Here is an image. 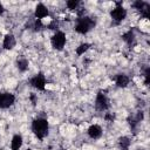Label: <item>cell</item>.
<instances>
[{"label":"cell","instance_id":"obj_1","mask_svg":"<svg viewBox=\"0 0 150 150\" xmlns=\"http://www.w3.org/2000/svg\"><path fill=\"white\" fill-rule=\"evenodd\" d=\"M48 122L46 118H35L32 123V130L35 136L40 139H43L48 134Z\"/></svg>","mask_w":150,"mask_h":150},{"label":"cell","instance_id":"obj_2","mask_svg":"<svg viewBox=\"0 0 150 150\" xmlns=\"http://www.w3.org/2000/svg\"><path fill=\"white\" fill-rule=\"evenodd\" d=\"M95 26V22L89 16H81L77 20V23L75 26V30L80 34H87L93 27Z\"/></svg>","mask_w":150,"mask_h":150},{"label":"cell","instance_id":"obj_3","mask_svg":"<svg viewBox=\"0 0 150 150\" xmlns=\"http://www.w3.org/2000/svg\"><path fill=\"white\" fill-rule=\"evenodd\" d=\"M110 16H111V19H112L114 21L121 22V21H123V20L125 19V16H127V11H125V8L118 2V4L116 5V7L110 12Z\"/></svg>","mask_w":150,"mask_h":150},{"label":"cell","instance_id":"obj_4","mask_svg":"<svg viewBox=\"0 0 150 150\" xmlns=\"http://www.w3.org/2000/svg\"><path fill=\"white\" fill-rule=\"evenodd\" d=\"M66 45V35L63 32H56L52 36V46L54 49L61 50Z\"/></svg>","mask_w":150,"mask_h":150},{"label":"cell","instance_id":"obj_5","mask_svg":"<svg viewBox=\"0 0 150 150\" xmlns=\"http://www.w3.org/2000/svg\"><path fill=\"white\" fill-rule=\"evenodd\" d=\"M95 107L97 110L100 111H104L109 108V100L108 97L105 96V94H103L102 91H100L96 96V100H95Z\"/></svg>","mask_w":150,"mask_h":150},{"label":"cell","instance_id":"obj_6","mask_svg":"<svg viewBox=\"0 0 150 150\" xmlns=\"http://www.w3.org/2000/svg\"><path fill=\"white\" fill-rule=\"evenodd\" d=\"M15 102V97L11 93H0V108L6 109L13 105Z\"/></svg>","mask_w":150,"mask_h":150},{"label":"cell","instance_id":"obj_7","mask_svg":"<svg viewBox=\"0 0 150 150\" xmlns=\"http://www.w3.org/2000/svg\"><path fill=\"white\" fill-rule=\"evenodd\" d=\"M30 86L36 88L38 90H45V87H46V79H45V75L42 73H39L36 74L34 77L30 79Z\"/></svg>","mask_w":150,"mask_h":150},{"label":"cell","instance_id":"obj_8","mask_svg":"<svg viewBox=\"0 0 150 150\" xmlns=\"http://www.w3.org/2000/svg\"><path fill=\"white\" fill-rule=\"evenodd\" d=\"M132 6H134L137 11L141 12V15H142L143 18H149V15H150V6H149L148 2H144V1L138 0V1H135Z\"/></svg>","mask_w":150,"mask_h":150},{"label":"cell","instance_id":"obj_9","mask_svg":"<svg viewBox=\"0 0 150 150\" xmlns=\"http://www.w3.org/2000/svg\"><path fill=\"white\" fill-rule=\"evenodd\" d=\"M15 45H16V40H15V38H14L13 34H7V35L4 38L2 47H4L5 49L11 50V49H13V48L15 47Z\"/></svg>","mask_w":150,"mask_h":150},{"label":"cell","instance_id":"obj_10","mask_svg":"<svg viewBox=\"0 0 150 150\" xmlns=\"http://www.w3.org/2000/svg\"><path fill=\"white\" fill-rule=\"evenodd\" d=\"M48 8L43 5V4H38L36 5V7H35V18L36 19H39V20H41V19H43V18H46L47 15H48Z\"/></svg>","mask_w":150,"mask_h":150},{"label":"cell","instance_id":"obj_11","mask_svg":"<svg viewBox=\"0 0 150 150\" xmlns=\"http://www.w3.org/2000/svg\"><path fill=\"white\" fill-rule=\"evenodd\" d=\"M88 135H89L90 138L97 139V138H100L101 135H102V128H101L100 125H97V124H93V125H90L89 129H88Z\"/></svg>","mask_w":150,"mask_h":150},{"label":"cell","instance_id":"obj_12","mask_svg":"<svg viewBox=\"0 0 150 150\" xmlns=\"http://www.w3.org/2000/svg\"><path fill=\"white\" fill-rule=\"evenodd\" d=\"M115 81H116V86L120 88H125L129 84V77L125 74H118Z\"/></svg>","mask_w":150,"mask_h":150},{"label":"cell","instance_id":"obj_13","mask_svg":"<svg viewBox=\"0 0 150 150\" xmlns=\"http://www.w3.org/2000/svg\"><path fill=\"white\" fill-rule=\"evenodd\" d=\"M22 146V136L21 135H14L11 142V148L12 150H20Z\"/></svg>","mask_w":150,"mask_h":150},{"label":"cell","instance_id":"obj_14","mask_svg":"<svg viewBox=\"0 0 150 150\" xmlns=\"http://www.w3.org/2000/svg\"><path fill=\"white\" fill-rule=\"evenodd\" d=\"M122 39H123L129 46H131V45L134 43V41H135V34H134L132 30H128L127 33H124V34L122 35Z\"/></svg>","mask_w":150,"mask_h":150},{"label":"cell","instance_id":"obj_15","mask_svg":"<svg viewBox=\"0 0 150 150\" xmlns=\"http://www.w3.org/2000/svg\"><path fill=\"white\" fill-rule=\"evenodd\" d=\"M16 68L20 71H26L27 68H28V61H27V59H25V57L18 59V61H16Z\"/></svg>","mask_w":150,"mask_h":150},{"label":"cell","instance_id":"obj_16","mask_svg":"<svg viewBox=\"0 0 150 150\" xmlns=\"http://www.w3.org/2000/svg\"><path fill=\"white\" fill-rule=\"evenodd\" d=\"M118 144H120V148H121L122 150H128L129 146H130V139H129L128 137H125V136L120 137Z\"/></svg>","mask_w":150,"mask_h":150},{"label":"cell","instance_id":"obj_17","mask_svg":"<svg viewBox=\"0 0 150 150\" xmlns=\"http://www.w3.org/2000/svg\"><path fill=\"white\" fill-rule=\"evenodd\" d=\"M89 47H90V45H89V43H87V42L81 43V45L76 48V54H77V55H83V54L89 49Z\"/></svg>","mask_w":150,"mask_h":150},{"label":"cell","instance_id":"obj_18","mask_svg":"<svg viewBox=\"0 0 150 150\" xmlns=\"http://www.w3.org/2000/svg\"><path fill=\"white\" fill-rule=\"evenodd\" d=\"M79 4H80L79 0H69V1H67V7L70 11H76L79 7Z\"/></svg>","mask_w":150,"mask_h":150},{"label":"cell","instance_id":"obj_19","mask_svg":"<svg viewBox=\"0 0 150 150\" xmlns=\"http://www.w3.org/2000/svg\"><path fill=\"white\" fill-rule=\"evenodd\" d=\"M150 83V69L146 68L145 69V73H144V84L145 86H149Z\"/></svg>","mask_w":150,"mask_h":150},{"label":"cell","instance_id":"obj_20","mask_svg":"<svg viewBox=\"0 0 150 150\" xmlns=\"http://www.w3.org/2000/svg\"><path fill=\"white\" fill-rule=\"evenodd\" d=\"M42 22H41V20H39V19H36L35 20V22H34V29L35 30H41L42 29Z\"/></svg>","mask_w":150,"mask_h":150},{"label":"cell","instance_id":"obj_21","mask_svg":"<svg viewBox=\"0 0 150 150\" xmlns=\"http://www.w3.org/2000/svg\"><path fill=\"white\" fill-rule=\"evenodd\" d=\"M48 28H49V29H56V28H57V22H56L55 20H53V21L48 25Z\"/></svg>","mask_w":150,"mask_h":150},{"label":"cell","instance_id":"obj_22","mask_svg":"<svg viewBox=\"0 0 150 150\" xmlns=\"http://www.w3.org/2000/svg\"><path fill=\"white\" fill-rule=\"evenodd\" d=\"M104 118H105L107 121H109V122H112V120H114V115H112V114L107 112V114H105V116H104Z\"/></svg>","mask_w":150,"mask_h":150},{"label":"cell","instance_id":"obj_23","mask_svg":"<svg viewBox=\"0 0 150 150\" xmlns=\"http://www.w3.org/2000/svg\"><path fill=\"white\" fill-rule=\"evenodd\" d=\"M35 98H36V97H35V94H32V95H30V101L33 102V104H35Z\"/></svg>","mask_w":150,"mask_h":150},{"label":"cell","instance_id":"obj_24","mask_svg":"<svg viewBox=\"0 0 150 150\" xmlns=\"http://www.w3.org/2000/svg\"><path fill=\"white\" fill-rule=\"evenodd\" d=\"M4 11H5V8H4V6H2V4L0 2V15L4 13Z\"/></svg>","mask_w":150,"mask_h":150}]
</instances>
